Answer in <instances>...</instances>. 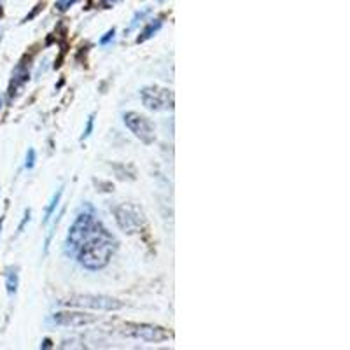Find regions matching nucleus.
I'll use <instances>...</instances> for the list:
<instances>
[{"label":"nucleus","mask_w":350,"mask_h":350,"mask_svg":"<svg viewBox=\"0 0 350 350\" xmlns=\"http://www.w3.org/2000/svg\"><path fill=\"white\" fill-rule=\"evenodd\" d=\"M116 238L102 226V223H98L93 233L88 237V240L77 250L76 256L81 266H84L86 270L97 271L105 268L110 263V257L116 252Z\"/></svg>","instance_id":"1"},{"label":"nucleus","mask_w":350,"mask_h":350,"mask_svg":"<svg viewBox=\"0 0 350 350\" xmlns=\"http://www.w3.org/2000/svg\"><path fill=\"white\" fill-rule=\"evenodd\" d=\"M98 223L100 221H97V217H95L93 207L88 205L86 208L81 210L77 214L76 221L72 223V226H70L67 238H65V254L67 256H76L77 250L88 240V237L93 233V230L97 228Z\"/></svg>","instance_id":"2"},{"label":"nucleus","mask_w":350,"mask_h":350,"mask_svg":"<svg viewBox=\"0 0 350 350\" xmlns=\"http://www.w3.org/2000/svg\"><path fill=\"white\" fill-rule=\"evenodd\" d=\"M114 216H116L117 226L124 231V233H138L146 224V217L144 212L137 205L131 203H121L114 207Z\"/></svg>","instance_id":"3"},{"label":"nucleus","mask_w":350,"mask_h":350,"mask_svg":"<svg viewBox=\"0 0 350 350\" xmlns=\"http://www.w3.org/2000/svg\"><path fill=\"white\" fill-rule=\"evenodd\" d=\"M70 307H81V308H93V310H121L124 307L123 301L116 300L110 296H102V294H76L65 301Z\"/></svg>","instance_id":"4"},{"label":"nucleus","mask_w":350,"mask_h":350,"mask_svg":"<svg viewBox=\"0 0 350 350\" xmlns=\"http://www.w3.org/2000/svg\"><path fill=\"white\" fill-rule=\"evenodd\" d=\"M140 98L146 109L149 110H172L174 109V93L167 88L146 86L140 90Z\"/></svg>","instance_id":"5"},{"label":"nucleus","mask_w":350,"mask_h":350,"mask_svg":"<svg viewBox=\"0 0 350 350\" xmlns=\"http://www.w3.org/2000/svg\"><path fill=\"white\" fill-rule=\"evenodd\" d=\"M123 121L130 131L135 135L137 138L142 140L144 144H153L154 138H156V133H154V124L149 117L140 116L138 112H124L123 114Z\"/></svg>","instance_id":"6"},{"label":"nucleus","mask_w":350,"mask_h":350,"mask_svg":"<svg viewBox=\"0 0 350 350\" xmlns=\"http://www.w3.org/2000/svg\"><path fill=\"white\" fill-rule=\"evenodd\" d=\"M124 329H126V327H124ZM124 334L138 338V340H144V341H165L170 338V333H167L163 327L149 326V324H131V326H128V329L124 331Z\"/></svg>","instance_id":"7"},{"label":"nucleus","mask_w":350,"mask_h":350,"mask_svg":"<svg viewBox=\"0 0 350 350\" xmlns=\"http://www.w3.org/2000/svg\"><path fill=\"white\" fill-rule=\"evenodd\" d=\"M53 320L56 324H60V326L79 327V326H86V324L97 322V317L88 315V314H81V312H61V314L54 315Z\"/></svg>","instance_id":"8"},{"label":"nucleus","mask_w":350,"mask_h":350,"mask_svg":"<svg viewBox=\"0 0 350 350\" xmlns=\"http://www.w3.org/2000/svg\"><path fill=\"white\" fill-rule=\"evenodd\" d=\"M18 286H20V277H18V270L16 268H7L6 271V287H7V294L9 296H14L18 293Z\"/></svg>","instance_id":"9"},{"label":"nucleus","mask_w":350,"mask_h":350,"mask_svg":"<svg viewBox=\"0 0 350 350\" xmlns=\"http://www.w3.org/2000/svg\"><path fill=\"white\" fill-rule=\"evenodd\" d=\"M63 189H65V187L61 186L60 189H58L56 193L53 194V198H51L49 205H47V208H46V214H44L42 224H47V223H49V221H51V217H53V214L56 212L58 205H60V200H61V194H63Z\"/></svg>","instance_id":"10"},{"label":"nucleus","mask_w":350,"mask_h":350,"mask_svg":"<svg viewBox=\"0 0 350 350\" xmlns=\"http://www.w3.org/2000/svg\"><path fill=\"white\" fill-rule=\"evenodd\" d=\"M161 25H163V23H161V20H154V21H151V23L147 25V27L142 30V34H140V35L137 37V42H146V40H149L151 37H153L154 34H156L158 30H160Z\"/></svg>","instance_id":"11"},{"label":"nucleus","mask_w":350,"mask_h":350,"mask_svg":"<svg viewBox=\"0 0 350 350\" xmlns=\"http://www.w3.org/2000/svg\"><path fill=\"white\" fill-rule=\"evenodd\" d=\"M151 13V9L149 7H146V9H142V11H138V13H135V16H133V20H131V23H130V27L126 28V32H131V30H135V28L138 27V23L140 21L144 20V18L147 16V14Z\"/></svg>","instance_id":"12"},{"label":"nucleus","mask_w":350,"mask_h":350,"mask_svg":"<svg viewBox=\"0 0 350 350\" xmlns=\"http://www.w3.org/2000/svg\"><path fill=\"white\" fill-rule=\"evenodd\" d=\"M93 126H95V114H91V116L88 117V124H86V128H84L83 135H81V140H86L90 137L91 131H93Z\"/></svg>","instance_id":"13"},{"label":"nucleus","mask_w":350,"mask_h":350,"mask_svg":"<svg viewBox=\"0 0 350 350\" xmlns=\"http://www.w3.org/2000/svg\"><path fill=\"white\" fill-rule=\"evenodd\" d=\"M74 4H76V0H56V9L60 11V13H65V11H67L68 7H72Z\"/></svg>","instance_id":"14"},{"label":"nucleus","mask_w":350,"mask_h":350,"mask_svg":"<svg viewBox=\"0 0 350 350\" xmlns=\"http://www.w3.org/2000/svg\"><path fill=\"white\" fill-rule=\"evenodd\" d=\"M34 165H35V151L34 149H28V153H27V161H25V168H34Z\"/></svg>","instance_id":"15"},{"label":"nucleus","mask_w":350,"mask_h":350,"mask_svg":"<svg viewBox=\"0 0 350 350\" xmlns=\"http://www.w3.org/2000/svg\"><path fill=\"white\" fill-rule=\"evenodd\" d=\"M114 35H116V30H114V28H112V30H109L104 37H102V39H100V44H102V46H105V44H109L110 40H114Z\"/></svg>","instance_id":"16"},{"label":"nucleus","mask_w":350,"mask_h":350,"mask_svg":"<svg viewBox=\"0 0 350 350\" xmlns=\"http://www.w3.org/2000/svg\"><path fill=\"white\" fill-rule=\"evenodd\" d=\"M30 221V210H25V216H23V221H21V224H20V228H18V231H23V228H25V224Z\"/></svg>","instance_id":"17"},{"label":"nucleus","mask_w":350,"mask_h":350,"mask_svg":"<svg viewBox=\"0 0 350 350\" xmlns=\"http://www.w3.org/2000/svg\"><path fill=\"white\" fill-rule=\"evenodd\" d=\"M117 0H104V4L105 6H114V4H116Z\"/></svg>","instance_id":"18"},{"label":"nucleus","mask_w":350,"mask_h":350,"mask_svg":"<svg viewBox=\"0 0 350 350\" xmlns=\"http://www.w3.org/2000/svg\"><path fill=\"white\" fill-rule=\"evenodd\" d=\"M44 347H46V348L51 347V341H49V340H44Z\"/></svg>","instance_id":"19"},{"label":"nucleus","mask_w":350,"mask_h":350,"mask_svg":"<svg viewBox=\"0 0 350 350\" xmlns=\"http://www.w3.org/2000/svg\"><path fill=\"white\" fill-rule=\"evenodd\" d=\"M0 224H2V223H0Z\"/></svg>","instance_id":"20"}]
</instances>
